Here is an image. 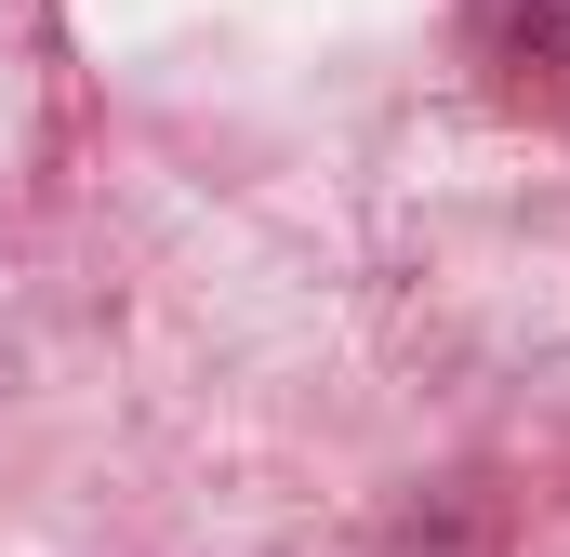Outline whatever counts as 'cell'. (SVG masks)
Masks as SVG:
<instances>
[{"label":"cell","instance_id":"6da1fadb","mask_svg":"<svg viewBox=\"0 0 570 557\" xmlns=\"http://www.w3.org/2000/svg\"><path fill=\"white\" fill-rule=\"evenodd\" d=\"M518 27H531L544 53H570V0H518Z\"/></svg>","mask_w":570,"mask_h":557}]
</instances>
